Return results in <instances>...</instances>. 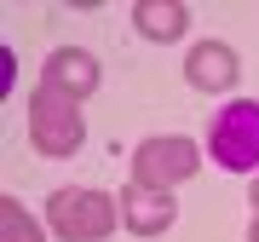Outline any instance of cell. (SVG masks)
<instances>
[{"label":"cell","instance_id":"3957f363","mask_svg":"<svg viewBox=\"0 0 259 242\" xmlns=\"http://www.w3.org/2000/svg\"><path fill=\"white\" fill-rule=\"evenodd\" d=\"M207 150L225 173H253L259 168V98H231L213 115Z\"/></svg>","mask_w":259,"mask_h":242},{"label":"cell","instance_id":"277c9868","mask_svg":"<svg viewBox=\"0 0 259 242\" xmlns=\"http://www.w3.org/2000/svg\"><path fill=\"white\" fill-rule=\"evenodd\" d=\"M196 168H202V150H196V139H185V133L144 139L133 150V185H150V190L185 185V179H196Z\"/></svg>","mask_w":259,"mask_h":242},{"label":"cell","instance_id":"8992f818","mask_svg":"<svg viewBox=\"0 0 259 242\" xmlns=\"http://www.w3.org/2000/svg\"><path fill=\"white\" fill-rule=\"evenodd\" d=\"M121 225H127L133 236H161L167 225L179 219V202L167 190H150V185H121Z\"/></svg>","mask_w":259,"mask_h":242},{"label":"cell","instance_id":"6da1fadb","mask_svg":"<svg viewBox=\"0 0 259 242\" xmlns=\"http://www.w3.org/2000/svg\"><path fill=\"white\" fill-rule=\"evenodd\" d=\"M23 110H29V144H35V156L64 162V156H75L87 144V121H81V104L75 98L52 93V87H35Z\"/></svg>","mask_w":259,"mask_h":242},{"label":"cell","instance_id":"52a82bcc","mask_svg":"<svg viewBox=\"0 0 259 242\" xmlns=\"http://www.w3.org/2000/svg\"><path fill=\"white\" fill-rule=\"evenodd\" d=\"M236 47H225V41H196L190 58H185V81L196 87V93H231L236 87Z\"/></svg>","mask_w":259,"mask_h":242},{"label":"cell","instance_id":"7a4b0ae2","mask_svg":"<svg viewBox=\"0 0 259 242\" xmlns=\"http://www.w3.org/2000/svg\"><path fill=\"white\" fill-rule=\"evenodd\" d=\"M121 219V196L110 190H52L47 202V225L64 242H104Z\"/></svg>","mask_w":259,"mask_h":242},{"label":"cell","instance_id":"9c48e42d","mask_svg":"<svg viewBox=\"0 0 259 242\" xmlns=\"http://www.w3.org/2000/svg\"><path fill=\"white\" fill-rule=\"evenodd\" d=\"M0 242H47V236H40V225L23 214L18 196H0Z\"/></svg>","mask_w":259,"mask_h":242},{"label":"cell","instance_id":"5b68a950","mask_svg":"<svg viewBox=\"0 0 259 242\" xmlns=\"http://www.w3.org/2000/svg\"><path fill=\"white\" fill-rule=\"evenodd\" d=\"M98 81H104V69H98V58L93 52H81V47H58L47 64H40V87H52V93H64V98H93L98 93Z\"/></svg>","mask_w":259,"mask_h":242},{"label":"cell","instance_id":"30bf717a","mask_svg":"<svg viewBox=\"0 0 259 242\" xmlns=\"http://www.w3.org/2000/svg\"><path fill=\"white\" fill-rule=\"evenodd\" d=\"M248 242H259V214H253V225H248Z\"/></svg>","mask_w":259,"mask_h":242},{"label":"cell","instance_id":"8fae6325","mask_svg":"<svg viewBox=\"0 0 259 242\" xmlns=\"http://www.w3.org/2000/svg\"><path fill=\"white\" fill-rule=\"evenodd\" d=\"M253 214H259V185H253Z\"/></svg>","mask_w":259,"mask_h":242},{"label":"cell","instance_id":"ba28073f","mask_svg":"<svg viewBox=\"0 0 259 242\" xmlns=\"http://www.w3.org/2000/svg\"><path fill=\"white\" fill-rule=\"evenodd\" d=\"M133 23H139V35L144 41H179L190 29V6L185 0H139V6H133Z\"/></svg>","mask_w":259,"mask_h":242}]
</instances>
